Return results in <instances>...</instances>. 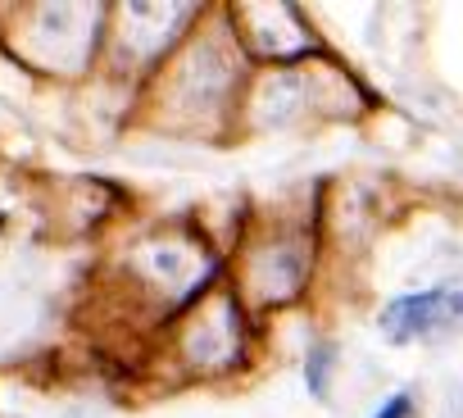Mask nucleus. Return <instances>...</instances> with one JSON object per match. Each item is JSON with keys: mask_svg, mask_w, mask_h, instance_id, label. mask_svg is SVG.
I'll return each instance as SVG.
<instances>
[{"mask_svg": "<svg viewBox=\"0 0 463 418\" xmlns=\"http://www.w3.org/2000/svg\"><path fill=\"white\" fill-rule=\"evenodd\" d=\"M454 318H463V296L458 291H418V296H400L382 309V332L391 341H413V337L436 332Z\"/></svg>", "mask_w": 463, "mask_h": 418, "instance_id": "f257e3e1", "label": "nucleus"}, {"mask_svg": "<svg viewBox=\"0 0 463 418\" xmlns=\"http://www.w3.org/2000/svg\"><path fill=\"white\" fill-rule=\"evenodd\" d=\"M336 359V346H314L309 350V368H305V382H309V391L314 395H327V364Z\"/></svg>", "mask_w": 463, "mask_h": 418, "instance_id": "f03ea898", "label": "nucleus"}, {"mask_svg": "<svg viewBox=\"0 0 463 418\" xmlns=\"http://www.w3.org/2000/svg\"><path fill=\"white\" fill-rule=\"evenodd\" d=\"M409 409H413V400L400 391V395H391V400L382 404V413H377V418H409Z\"/></svg>", "mask_w": 463, "mask_h": 418, "instance_id": "7ed1b4c3", "label": "nucleus"}]
</instances>
